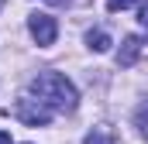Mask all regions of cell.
I'll list each match as a JSON object with an SVG mask.
<instances>
[{
    "label": "cell",
    "instance_id": "1",
    "mask_svg": "<svg viewBox=\"0 0 148 144\" xmlns=\"http://www.w3.org/2000/svg\"><path fill=\"white\" fill-rule=\"evenodd\" d=\"M31 93H35L41 103H48L55 113H73L76 103H79L76 86L62 72H41V75H35L31 79Z\"/></svg>",
    "mask_w": 148,
    "mask_h": 144
},
{
    "label": "cell",
    "instance_id": "2",
    "mask_svg": "<svg viewBox=\"0 0 148 144\" xmlns=\"http://www.w3.org/2000/svg\"><path fill=\"white\" fill-rule=\"evenodd\" d=\"M52 113H55V110L48 107V103H41V100H35V96H21V100H17V117H21L28 127H45V124L52 120Z\"/></svg>",
    "mask_w": 148,
    "mask_h": 144
},
{
    "label": "cell",
    "instance_id": "3",
    "mask_svg": "<svg viewBox=\"0 0 148 144\" xmlns=\"http://www.w3.org/2000/svg\"><path fill=\"white\" fill-rule=\"evenodd\" d=\"M28 31H31V38H35L41 48H48V45H55L59 24H55V17H48V14H31V17H28Z\"/></svg>",
    "mask_w": 148,
    "mask_h": 144
},
{
    "label": "cell",
    "instance_id": "4",
    "mask_svg": "<svg viewBox=\"0 0 148 144\" xmlns=\"http://www.w3.org/2000/svg\"><path fill=\"white\" fill-rule=\"evenodd\" d=\"M138 55H141V38H138V35H127L124 45H121V52H117V65L131 69V65L138 62Z\"/></svg>",
    "mask_w": 148,
    "mask_h": 144
},
{
    "label": "cell",
    "instance_id": "5",
    "mask_svg": "<svg viewBox=\"0 0 148 144\" xmlns=\"http://www.w3.org/2000/svg\"><path fill=\"white\" fill-rule=\"evenodd\" d=\"M83 144H114V130H110V127H93Z\"/></svg>",
    "mask_w": 148,
    "mask_h": 144
},
{
    "label": "cell",
    "instance_id": "6",
    "mask_svg": "<svg viewBox=\"0 0 148 144\" xmlns=\"http://www.w3.org/2000/svg\"><path fill=\"white\" fill-rule=\"evenodd\" d=\"M86 45H90L93 52H107V48H110V35H107V31H90V35H86Z\"/></svg>",
    "mask_w": 148,
    "mask_h": 144
},
{
    "label": "cell",
    "instance_id": "7",
    "mask_svg": "<svg viewBox=\"0 0 148 144\" xmlns=\"http://www.w3.org/2000/svg\"><path fill=\"white\" fill-rule=\"evenodd\" d=\"M134 124H138L141 137L148 141V103H141V107H138V113H134Z\"/></svg>",
    "mask_w": 148,
    "mask_h": 144
},
{
    "label": "cell",
    "instance_id": "8",
    "mask_svg": "<svg viewBox=\"0 0 148 144\" xmlns=\"http://www.w3.org/2000/svg\"><path fill=\"white\" fill-rule=\"evenodd\" d=\"M138 0H107V10L110 14H117V10H127V7H134Z\"/></svg>",
    "mask_w": 148,
    "mask_h": 144
},
{
    "label": "cell",
    "instance_id": "9",
    "mask_svg": "<svg viewBox=\"0 0 148 144\" xmlns=\"http://www.w3.org/2000/svg\"><path fill=\"white\" fill-rule=\"evenodd\" d=\"M141 24H145V28H148V3H145V7H141Z\"/></svg>",
    "mask_w": 148,
    "mask_h": 144
},
{
    "label": "cell",
    "instance_id": "10",
    "mask_svg": "<svg viewBox=\"0 0 148 144\" xmlns=\"http://www.w3.org/2000/svg\"><path fill=\"white\" fill-rule=\"evenodd\" d=\"M0 144H10V134L7 130H0Z\"/></svg>",
    "mask_w": 148,
    "mask_h": 144
},
{
    "label": "cell",
    "instance_id": "11",
    "mask_svg": "<svg viewBox=\"0 0 148 144\" xmlns=\"http://www.w3.org/2000/svg\"><path fill=\"white\" fill-rule=\"evenodd\" d=\"M48 3H52V7H66L69 0H48Z\"/></svg>",
    "mask_w": 148,
    "mask_h": 144
},
{
    "label": "cell",
    "instance_id": "12",
    "mask_svg": "<svg viewBox=\"0 0 148 144\" xmlns=\"http://www.w3.org/2000/svg\"><path fill=\"white\" fill-rule=\"evenodd\" d=\"M0 10H3V0H0Z\"/></svg>",
    "mask_w": 148,
    "mask_h": 144
}]
</instances>
